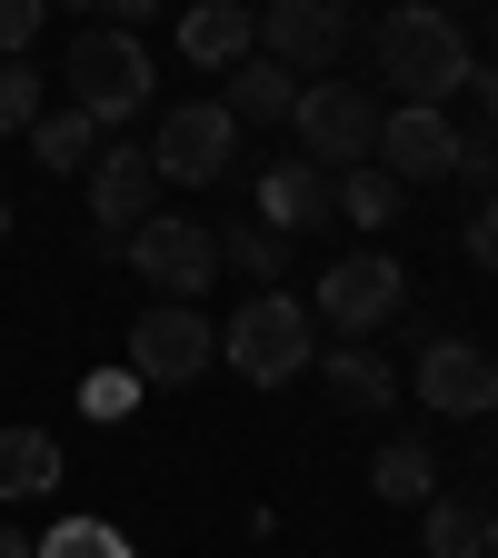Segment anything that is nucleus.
Here are the masks:
<instances>
[{
    "label": "nucleus",
    "instance_id": "f257e3e1",
    "mask_svg": "<svg viewBox=\"0 0 498 558\" xmlns=\"http://www.w3.org/2000/svg\"><path fill=\"white\" fill-rule=\"evenodd\" d=\"M369 50H379V81L399 90V110H439L449 90H469V70H478L469 31L449 11H429V0H399V11L369 31Z\"/></svg>",
    "mask_w": 498,
    "mask_h": 558
},
{
    "label": "nucleus",
    "instance_id": "f03ea898",
    "mask_svg": "<svg viewBox=\"0 0 498 558\" xmlns=\"http://www.w3.org/2000/svg\"><path fill=\"white\" fill-rule=\"evenodd\" d=\"M60 81H70V110H81L90 130H120L139 120V100H150V40L139 31H81L60 60Z\"/></svg>",
    "mask_w": 498,
    "mask_h": 558
},
{
    "label": "nucleus",
    "instance_id": "7ed1b4c3",
    "mask_svg": "<svg viewBox=\"0 0 498 558\" xmlns=\"http://www.w3.org/2000/svg\"><path fill=\"white\" fill-rule=\"evenodd\" d=\"M399 310H409V269H399L389 250H339V259L319 269V300H309V319H329L339 349H369Z\"/></svg>",
    "mask_w": 498,
    "mask_h": 558
},
{
    "label": "nucleus",
    "instance_id": "20e7f679",
    "mask_svg": "<svg viewBox=\"0 0 498 558\" xmlns=\"http://www.w3.org/2000/svg\"><path fill=\"white\" fill-rule=\"evenodd\" d=\"M220 349H230V369H240L250 389H279V379H300V369L319 360V319H309L290 290H259V300L230 319Z\"/></svg>",
    "mask_w": 498,
    "mask_h": 558
},
{
    "label": "nucleus",
    "instance_id": "39448f33",
    "mask_svg": "<svg viewBox=\"0 0 498 558\" xmlns=\"http://www.w3.org/2000/svg\"><path fill=\"white\" fill-rule=\"evenodd\" d=\"M290 120H300L309 170H329V180H339V170H360V160L379 150V100H369L360 81H309Z\"/></svg>",
    "mask_w": 498,
    "mask_h": 558
},
{
    "label": "nucleus",
    "instance_id": "423d86ee",
    "mask_svg": "<svg viewBox=\"0 0 498 558\" xmlns=\"http://www.w3.org/2000/svg\"><path fill=\"white\" fill-rule=\"evenodd\" d=\"M120 250L139 259V279H150V290H160L170 310H190V300L209 290V279H220V240H209L199 220H170V209H150V220H139Z\"/></svg>",
    "mask_w": 498,
    "mask_h": 558
},
{
    "label": "nucleus",
    "instance_id": "0eeeda50",
    "mask_svg": "<svg viewBox=\"0 0 498 558\" xmlns=\"http://www.w3.org/2000/svg\"><path fill=\"white\" fill-rule=\"evenodd\" d=\"M230 160H240V120H230L220 100H180V110L150 130V170H160V180H180V190L220 180Z\"/></svg>",
    "mask_w": 498,
    "mask_h": 558
},
{
    "label": "nucleus",
    "instance_id": "6e6552de",
    "mask_svg": "<svg viewBox=\"0 0 498 558\" xmlns=\"http://www.w3.org/2000/svg\"><path fill=\"white\" fill-rule=\"evenodd\" d=\"M209 360H220V329H209L199 310H150V319H130V379H150V389H190Z\"/></svg>",
    "mask_w": 498,
    "mask_h": 558
},
{
    "label": "nucleus",
    "instance_id": "1a4fd4ad",
    "mask_svg": "<svg viewBox=\"0 0 498 558\" xmlns=\"http://www.w3.org/2000/svg\"><path fill=\"white\" fill-rule=\"evenodd\" d=\"M349 31L360 21H349L339 0H269L259 11V60H279L290 81H319V70L349 50Z\"/></svg>",
    "mask_w": 498,
    "mask_h": 558
},
{
    "label": "nucleus",
    "instance_id": "9d476101",
    "mask_svg": "<svg viewBox=\"0 0 498 558\" xmlns=\"http://www.w3.org/2000/svg\"><path fill=\"white\" fill-rule=\"evenodd\" d=\"M418 409H439V418H488V409H498V349H478V339H429V349H418Z\"/></svg>",
    "mask_w": 498,
    "mask_h": 558
},
{
    "label": "nucleus",
    "instance_id": "9b49d317",
    "mask_svg": "<svg viewBox=\"0 0 498 558\" xmlns=\"http://www.w3.org/2000/svg\"><path fill=\"white\" fill-rule=\"evenodd\" d=\"M379 170H389L399 190L449 180V170H459V120H449V110H389V120H379Z\"/></svg>",
    "mask_w": 498,
    "mask_h": 558
},
{
    "label": "nucleus",
    "instance_id": "f8f14e48",
    "mask_svg": "<svg viewBox=\"0 0 498 558\" xmlns=\"http://www.w3.org/2000/svg\"><path fill=\"white\" fill-rule=\"evenodd\" d=\"M150 199H160V170H150V150H100V160H90V220L110 230L100 250H120L139 220H150Z\"/></svg>",
    "mask_w": 498,
    "mask_h": 558
},
{
    "label": "nucleus",
    "instance_id": "ddd939ff",
    "mask_svg": "<svg viewBox=\"0 0 498 558\" xmlns=\"http://www.w3.org/2000/svg\"><path fill=\"white\" fill-rule=\"evenodd\" d=\"M259 209H269V230H279V240L329 230V220H339V180H329V170H309V160H279V170L259 180Z\"/></svg>",
    "mask_w": 498,
    "mask_h": 558
},
{
    "label": "nucleus",
    "instance_id": "4468645a",
    "mask_svg": "<svg viewBox=\"0 0 498 558\" xmlns=\"http://www.w3.org/2000/svg\"><path fill=\"white\" fill-rule=\"evenodd\" d=\"M180 50H190L199 70H220V81H230V70L259 50V11H240V0H199V11L180 21Z\"/></svg>",
    "mask_w": 498,
    "mask_h": 558
},
{
    "label": "nucleus",
    "instance_id": "2eb2a0df",
    "mask_svg": "<svg viewBox=\"0 0 498 558\" xmlns=\"http://www.w3.org/2000/svg\"><path fill=\"white\" fill-rule=\"evenodd\" d=\"M319 389H329V409H389L399 399V379H389V360L379 349H319Z\"/></svg>",
    "mask_w": 498,
    "mask_h": 558
},
{
    "label": "nucleus",
    "instance_id": "dca6fc26",
    "mask_svg": "<svg viewBox=\"0 0 498 558\" xmlns=\"http://www.w3.org/2000/svg\"><path fill=\"white\" fill-rule=\"evenodd\" d=\"M220 110H230L240 130H250V120H290V110H300V81H290L279 60H259V50H250L230 81H220Z\"/></svg>",
    "mask_w": 498,
    "mask_h": 558
},
{
    "label": "nucleus",
    "instance_id": "f3484780",
    "mask_svg": "<svg viewBox=\"0 0 498 558\" xmlns=\"http://www.w3.org/2000/svg\"><path fill=\"white\" fill-rule=\"evenodd\" d=\"M369 488L389 509H429L439 499V459H429V439H389L379 459H369Z\"/></svg>",
    "mask_w": 498,
    "mask_h": 558
},
{
    "label": "nucleus",
    "instance_id": "a211bd4d",
    "mask_svg": "<svg viewBox=\"0 0 498 558\" xmlns=\"http://www.w3.org/2000/svg\"><path fill=\"white\" fill-rule=\"evenodd\" d=\"M60 488V439L50 429H0V499H40Z\"/></svg>",
    "mask_w": 498,
    "mask_h": 558
},
{
    "label": "nucleus",
    "instance_id": "6ab92c4d",
    "mask_svg": "<svg viewBox=\"0 0 498 558\" xmlns=\"http://www.w3.org/2000/svg\"><path fill=\"white\" fill-rule=\"evenodd\" d=\"M31 160H40V170H90V160H100V130L60 100V110H40V120H31Z\"/></svg>",
    "mask_w": 498,
    "mask_h": 558
},
{
    "label": "nucleus",
    "instance_id": "aec40b11",
    "mask_svg": "<svg viewBox=\"0 0 498 558\" xmlns=\"http://www.w3.org/2000/svg\"><path fill=\"white\" fill-rule=\"evenodd\" d=\"M418 529H429V558H478L488 548V509L478 499H449V488L418 509Z\"/></svg>",
    "mask_w": 498,
    "mask_h": 558
},
{
    "label": "nucleus",
    "instance_id": "412c9836",
    "mask_svg": "<svg viewBox=\"0 0 498 558\" xmlns=\"http://www.w3.org/2000/svg\"><path fill=\"white\" fill-rule=\"evenodd\" d=\"M399 199H409V190H399V180H389L379 160L339 170V220H360V230H389V220H399Z\"/></svg>",
    "mask_w": 498,
    "mask_h": 558
},
{
    "label": "nucleus",
    "instance_id": "4be33fe9",
    "mask_svg": "<svg viewBox=\"0 0 498 558\" xmlns=\"http://www.w3.org/2000/svg\"><path fill=\"white\" fill-rule=\"evenodd\" d=\"M31 558H139L110 519H60L50 538H31Z\"/></svg>",
    "mask_w": 498,
    "mask_h": 558
},
{
    "label": "nucleus",
    "instance_id": "5701e85b",
    "mask_svg": "<svg viewBox=\"0 0 498 558\" xmlns=\"http://www.w3.org/2000/svg\"><path fill=\"white\" fill-rule=\"evenodd\" d=\"M220 269H240L250 290H279V269H290V240H279V230H240V240H220Z\"/></svg>",
    "mask_w": 498,
    "mask_h": 558
},
{
    "label": "nucleus",
    "instance_id": "b1692460",
    "mask_svg": "<svg viewBox=\"0 0 498 558\" xmlns=\"http://www.w3.org/2000/svg\"><path fill=\"white\" fill-rule=\"evenodd\" d=\"M40 110H50V100H40V70H31V60H0V140H11V130L31 140Z\"/></svg>",
    "mask_w": 498,
    "mask_h": 558
},
{
    "label": "nucleus",
    "instance_id": "393cba45",
    "mask_svg": "<svg viewBox=\"0 0 498 558\" xmlns=\"http://www.w3.org/2000/svg\"><path fill=\"white\" fill-rule=\"evenodd\" d=\"M130 399H139V379H130V369H100V379H81V409H90V418H130Z\"/></svg>",
    "mask_w": 498,
    "mask_h": 558
},
{
    "label": "nucleus",
    "instance_id": "a878e982",
    "mask_svg": "<svg viewBox=\"0 0 498 558\" xmlns=\"http://www.w3.org/2000/svg\"><path fill=\"white\" fill-rule=\"evenodd\" d=\"M449 180H498V120L459 130V170H449Z\"/></svg>",
    "mask_w": 498,
    "mask_h": 558
},
{
    "label": "nucleus",
    "instance_id": "bb28decb",
    "mask_svg": "<svg viewBox=\"0 0 498 558\" xmlns=\"http://www.w3.org/2000/svg\"><path fill=\"white\" fill-rule=\"evenodd\" d=\"M40 40V0H0V60H21Z\"/></svg>",
    "mask_w": 498,
    "mask_h": 558
},
{
    "label": "nucleus",
    "instance_id": "cd10ccee",
    "mask_svg": "<svg viewBox=\"0 0 498 558\" xmlns=\"http://www.w3.org/2000/svg\"><path fill=\"white\" fill-rule=\"evenodd\" d=\"M469 259L498 269V199H478V220H469Z\"/></svg>",
    "mask_w": 498,
    "mask_h": 558
},
{
    "label": "nucleus",
    "instance_id": "c85d7f7f",
    "mask_svg": "<svg viewBox=\"0 0 498 558\" xmlns=\"http://www.w3.org/2000/svg\"><path fill=\"white\" fill-rule=\"evenodd\" d=\"M469 90H478V110L498 120V60H478V70H469Z\"/></svg>",
    "mask_w": 498,
    "mask_h": 558
},
{
    "label": "nucleus",
    "instance_id": "c756f323",
    "mask_svg": "<svg viewBox=\"0 0 498 558\" xmlns=\"http://www.w3.org/2000/svg\"><path fill=\"white\" fill-rule=\"evenodd\" d=\"M0 558H31V538H21V529H0Z\"/></svg>",
    "mask_w": 498,
    "mask_h": 558
},
{
    "label": "nucleus",
    "instance_id": "7c9ffc66",
    "mask_svg": "<svg viewBox=\"0 0 498 558\" xmlns=\"http://www.w3.org/2000/svg\"><path fill=\"white\" fill-rule=\"evenodd\" d=\"M478 558H498V509H488V548H478Z\"/></svg>",
    "mask_w": 498,
    "mask_h": 558
}]
</instances>
